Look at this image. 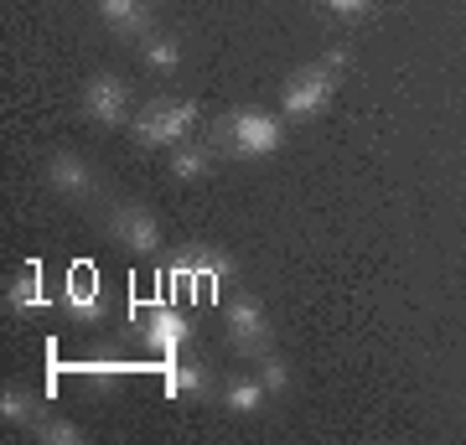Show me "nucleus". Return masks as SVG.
Wrapping results in <instances>:
<instances>
[{
    "label": "nucleus",
    "instance_id": "20e7f679",
    "mask_svg": "<svg viewBox=\"0 0 466 445\" xmlns=\"http://www.w3.org/2000/svg\"><path fill=\"white\" fill-rule=\"evenodd\" d=\"M84 115L94 119V125H104V130L125 125V115H130V88H125L115 73L88 78V88H84Z\"/></svg>",
    "mask_w": 466,
    "mask_h": 445
},
{
    "label": "nucleus",
    "instance_id": "39448f33",
    "mask_svg": "<svg viewBox=\"0 0 466 445\" xmlns=\"http://www.w3.org/2000/svg\"><path fill=\"white\" fill-rule=\"evenodd\" d=\"M140 327H146V342L161 352V358H182L187 337H192V327H187V316L177 311V306H140Z\"/></svg>",
    "mask_w": 466,
    "mask_h": 445
},
{
    "label": "nucleus",
    "instance_id": "9b49d317",
    "mask_svg": "<svg viewBox=\"0 0 466 445\" xmlns=\"http://www.w3.org/2000/svg\"><path fill=\"white\" fill-rule=\"evenodd\" d=\"M99 5V16L115 26V32H135V36H146L150 32V11H146V0H94Z\"/></svg>",
    "mask_w": 466,
    "mask_h": 445
},
{
    "label": "nucleus",
    "instance_id": "423d86ee",
    "mask_svg": "<svg viewBox=\"0 0 466 445\" xmlns=\"http://www.w3.org/2000/svg\"><path fill=\"white\" fill-rule=\"evenodd\" d=\"M228 337H233V347L238 352H265V342H269V316H265V306L254 296H233L228 300Z\"/></svg>",
    "mask_w": 466,
    "mask_h": 445
},
{
    "label": "nucleus",
    "instance_id": "412c9836",
    "mask_svg": "<svg viewBox=\"0 0 466 445\" xmlns=\"http://www.w3.org/2000/svg\"><path fill=\"white\" fill-rule=\"evenodd\" d=\"M327 11H337V16H363L368 11V0H321Z\"/></svg>",
    "mask_w": 466,
    "mask_h": 445
},
{
    "label": "nucleus",
    "instance_id": "f257e3e1",
    "mask_svg": "<svg viewBox=\"0 0 466 445\" xmlns=\"http://www.w3.org/2000/svg\"><path fill=\"white\" fill-rule=\"evenodd\" d=\"M342 67H348V52H327L321 63H306L300 73H290L280 94V115L285 119H311L321 115L337 94V78H342Z\"/></svg>",
    "mask_w": 466,
    "mask_h": 445
},
{
    "label": "nucleus",
    "instance_id": "7ed1b4c3",
    "mask_svg": "<svg viewBox=\"0 0 466 445\" xmlns=\"http://www.w3.org/2000/svg\"><path fill=\"white\" fill-rule=\"evenodd\" d=\"M198 125V104L192 99H161V104H150V109H140L135 115V140L140 146H182L187 130Z\"/></svg>",
    "mask_w": 466,
    "mask_h": 445
},
{
    "label": "nucleus",
    "instance_id": "f3484780",
    "mask_svg": "<svg viewBox=\"0 0 466 445\" xmlns=\"http://www.w3.org/2000/svg\"><path fill=\"white\" fill-rule=\"evenodd\" d=\"M32 435L47 445H84L88 435L78 425H67V420H32Z\"/></svg>",
    "mask_w": 466,
    "mask_h": 445
},
{
    "label": "nucleus",
    "instance_id": "6ab92c4d",
    "mask_svg": "<svg viewBox=\"0 0 466 445\" xmlns=\"http://www.w3.org/2000/svg\"><path fill=\"white\" fill-rule=\"evenodd\" d=\"M259 383H265L269 394H285V389H290V368H285L280 358H259Z\"/></svg>",
    "mask_w": 466,
    "mask_h": 445
},
{
    "label": "nucleus",
    "instance_id": "dca6fc26",
    "mask_svg": "<svg viewBox=\"0 0 466 445\" xmlns=\"http://www.w3.org/2000/svg\"><path fill=\"white\" fill-rule=\"evenodd\" d=\"M269 399V389L259 383V373L254 379H238V383H228V394H223V404H228L233 414H254L259 404Z\"/></svg>",
    "mask_w": 466,
    "mask_h": 445
},
{
    "label": "nucleus",
    "instance_id": "ddd939ff",
    "mask_svg": "<svg viewBox=\"0 0 466 445\" xmlns=\"http://www.w3.org/2000/svg\"><path fill=\"white\" fill-rule=\"evenodd\" d=\"M208 166H213V146H171V177L177 182H198V177H208Z\"/></svg>",
    "mask_w": 466,
    "mask_h": 445
},
{
    "label": "nucleus",
    "instance_id": "4468645a",
    "mask_svg": "<svg viewBox=\"0 0 466 445\" xmlns=\"http://www.w3.org/2000/svg\"><path fill=\"white\" fill-rule=\"evenodd\" d=\"M140 52H146V63L156 67V73H177V67H182V42H177V36L146 32L140 36Z\"/></svg>",
    "mask_w": 466,
    "mask_h": 445
},
{
    "label": "nucleus",
    "instance_id": "9d476101",
    "mask_svg": "<svg viewBox=\"0 0 466 445\" xmlns=\"http://www.w3.org/2000/svg\"><path fill=\"white\" fill-rule=\"evenodd\" d=\"M5 306H11V311H47L52 306V290H42V269H36V264H26L16 280H11Z\"/></svg>",
    "mask_w": 466,
    "mask_h": 445
},
{
    "label": "nucleus",
    "instance_id": "1a4fd4ad",
    "mask_svg": "<svg viewBox=\"0 0 466 445\" xmlns=\"http://www.w3.org/2000/svg\"><path fill=\"white\" fill-rule=\"evenodd\" d=\"M47 187L52 192H63V197H94V166L84 161V156H73V150H63V156H52L47 161Z\"/></svg>",
    "mask_w": 466,
    "mask_h": 445
},
{
    "label": "nucleus",
    "instance_id": "2eb2a0df",
    "mask_svg": "<svg viewBox=\"0 0 466 445\" xmlns=\"http://www.w3.org/2000/svg\"><path fill=\"white\" fill-rule=\"evenodd\" d=\"M187 275L198 285H208V290H223L233 280V264H228V254H198V259L187 264Z\"/></svg>",
    "mask_w": 466,
    "mask_h": 445
},
{
    "label": "nucleus",
    "instance_id": "a211bd4d",
    "mask_svg": "<svg viewBox=\"0 0 466 445\" xmlns=\"http://www.w3.org/2000/svg\"><path fill=\"white\" fill-rule=\"evenodd\" d=\"M0 420H5V425H32L36 420L32 399L21 394V389H0Z\"/></svg>",
    "mask_w": 466,
    "mask_h": 445
},
{
    "label": "nucleus",
    "instance_id": "f8f14e48",
    "mask_svg": "<svg viewBox=\"0 0 466 445\" xmlns=\"http://www.w3.org/2000/svg\"><path fill=\"white\" fill-rule=\"evenodd\" d=\"M161 389H167L171 399H177V394H202V389H208V368H202V363H182V358H171L167 373H161Z\"/></svg>",
    "mask_w": 466,
    "mask_h": 445
},
{
    "label": "nucleus",
    "instance_id": "6e6552de",
    "mask_svg": "<svg viewBox=\"0 0 466 445\" xmlns=\"http://www.w3.org/2000/svg\"><path fill=\"white\" fill-rule=\"evenodd\" d=\"M63 311L73 316V321H99L104 316V285H99V275H94L88 264H73V269H67Z\"/></svg>",
    "mask_w": 466,
    "mask_h": 445
},
{
    "label": "nucleus",
    "instance_id": "f03ea898",
    "mask_svg": "<svg viewBox=\"0 0 466 445\" xmlns=\"http://www.w3.org/2000/svg\"><path fill=\"white\" fill-rule=\"evenodd\" d=\"M280 140H285L280 119L265 115V109H233V115L218 119L213 130V146H223L238 161H265V156L280 150Z\"/></svg>",
    "mask_w": 466,
    "mask_h": 445
},
{
    "label": "nucleus",
    "instance_id": "0eeeda50",
    "mask_svg": "<svg viewBox=\"0 0 466 445\" xmlns=\"http://www.w3.org/2000/svg\"><path fill=\"white\" fill-rule=\"evenodd\" d=\"M109 233L125 248H135V254H156L161 248V223L146 207H135V202H119L115 213H109Z\"/></svg>",
    "mask_w": 466,
    "mask_h": 445
},
{
    "label": "nucleus",
    "instance_id": "aec40b11",
    "mask_svg": "<svg viewBox=\"0 0 466 445\" xmlns=\"http://www.w3.org/2000/svg\"><path fill=\"white\" fill-rule=\"evenodd\" d=\"M84 373H88V383H99V389H109V383H119L130 368L125 363H109V358H99V363H84Z\"/></svg>",
    "mask_w": 466,
    "mask_h": 445
}]
</instances>
